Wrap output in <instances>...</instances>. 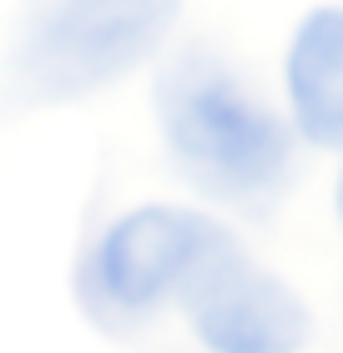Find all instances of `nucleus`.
I'll use <instances>...</instances> for the list:
<instances>
[{"instance_id": "nucleus-1", "label": "nucleus", "mask_w": 343, "mask_h": 353, "mask_svg": "<svg viewBox=\"0 0 343 353\" xmlns=\"http://www.w3.org/2000/svg\"><path fill=\"white\" fill-rule=\"evenodd\" d=\"M157 126L172 162L217 202H268L293 176L298 126L207 51H182L157 76Z\"/></svg>"}, {"instance_id": "nucleus-2", "label": "nucleus", "mask_w": 343, "mask_h": 353, "mask_svg": "<svg viewBox=\"0 0 343 353\" xmlns=\"http://www.w3.org/2000/svg\"><path fill=\"white\" fill-rule=\"evenodd\" d=\"M182 0H41L15 46V86L30 101H81L152 61Z\"/></svg>"}, {"instance_id": "nucleus-3", "label": "nucleus", "mask_w": 343, "mask_h": 353, "mask_svg": "<svg viewBox=\"0 0 343 353\" xmlns=\"http://www.w3.org/2000/svg\"><path fill=\"white\" fill-rule=\"evenodd\" d=\"M233 243L222 222L182 202H141L91 243L81 258V293L96 313L146 318L187 293V283Z\"/></svg>"}, {"instance_id": "nucleus-4", "label": "nucleus", "mask_w": 343, "mask_h": 353, "mask_svg": "<svg viewBox=\"0 0 343 353\" xmlns=\"http://www.w3.org/2000/svg\"><path fill=\"white\" fill-rule=\"evenodd\" d=\"M177 308L202 353H303L313 339L303 293L253 263L237 237L187 283Z\"/></svg>"}, {"instance_id": "nucleus-5", "label": "nucleus", "mask_w": 343, "mask_h": 353, "mask_svg": "<svg viewBox=\"0 0 343 353\" xmlns=\"http://www.w3.org/2000/svg\"><path fill=\"white\" fill-rule=\"evenodd\" d=\"M288 121L308 147L343 152V6L308 10L283 56Z\"/></svg>"}, {"instance_id": "nucleus-6", "label": "nucleus", "mask_w": 343, "mask_h": 353, "mask_svg": "<svg viewBox=\"0 0 343 353\" xmlns=\"http://www.w3.org/2000/svg\"><path fill=\"white\" fill-rule=\"evenodd\" d=\"M333 207H338V222H343V172H338V187H333Z\"/></svg>"}]
</instances>
